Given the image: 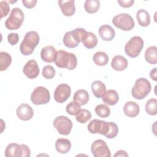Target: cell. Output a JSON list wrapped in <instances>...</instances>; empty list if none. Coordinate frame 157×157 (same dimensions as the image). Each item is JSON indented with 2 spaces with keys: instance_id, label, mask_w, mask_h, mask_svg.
I'll return each mask as SVG.
<instances>
[{
  "instance_id": "6da1fadb",
  "label": "cell",
  "mask_w": 157,
  "mask_h": 157,
  "mask_svg": "<svg viewBox=\"0 0 157 157\" xmlns=\"http://www.w3.org/2000/svg\"><path fill=\"white\" fill-rule=\"evenodd\" d=\"M54 63L59 68L74 70L77 66V59L74 53L60 50L57 51L55 54Z\"/></svg>"
},
{
  "instance_id": "7a4b0ae2",
  "label": "cell",
  "mask_w": 157,
  "mask_h": 157,
  "mask_svg": "<svg viewBox=\"0 0 157 157\" xmlns=\"http://www.w3.org/2000/svg\"><path fill=\"white\" fill-rule=\"evenodd\" d=\"M39 40L40 37L37 32L31 31L26 33L20 45V52L25 56L31 55L39 44Z\"/></svg>"
},
{
  "instance_id": "3957f363",
  "label": "cell",
  "mask_w": 157,
  "mask_h": 157,
  "mask_svg": "<svg viewBox=\"0 0 157 157\" xmlns=\"http://www.w3.org/2000/svg\"><path fill=\"white\" fill-rule=\"evenodd\" d=\"M87 32L83 28H76L74 30L66 32L63 39L64 45L68 48L77 47Z\"/></svg>"
},
{
  "instance_id": "277c9868",
  "label": "cell",
  "mask_w": 157,
  "mask_h": 157,
  "mask_svg": "<svg viewBox=\"0 0 157 157\" xmlns=\"http://www.w3.org/2000/svg\"><path fill=\"white\" fill-rule=\"evenodd\" d=\"M151 86L145 78H139L136 80L135 85L131 90V94L136 99H144L150 92Z\"/></svg>"
},
{
  "instance_id": "5b68a950",
  "label": "cell",
  "mask_w": 157,
  "mask_h": 157,
  "mask_svg": "<svg viewBox=\"0 0 157 157\" xmlns=\"http://www.w3.org/2000/svg\"><path fill=\"white\" fill-rule=\"evenodd\" d=\"M23 20V12L18 7L13 8L9 17L5 21V26L9 30H16L21 27Z\"/></svg>"
},
{
  "instance_id": "8992f818",
  "label": "cell",
  "mask_w": 157,
  "mask_h": 157,
  "mask_svg": "<svg viewBox=\"0 0 157 157\" xmlns=\"http://www.w3.org/2000/svg\"><path fill=\"white\" fill-rule=\"evenodd\" d=\"M144 44V40L140 36H134L125 45L124 52L129 57L136 58L139 55L143 49Z\"/></svg>"
},
{
  "instance_id": "52a82bcc",
  "label": "cell",
  "mask_w": 157,
  "mask_h": 157,
  "mask_svg": "<svg viewBox=\"0 0 157 157\" xmlns=\"http://www.w3.org/2000/svg\"><path fill=\"white\" fill-rule=\"evenodd\" d=\"M30 155V149L25 144L11 143L7 146L5 150L6 157H29Z\"/></svg>"
},
{
  "instance_id": "ba28073f",
  "label": "cell",
  "mask_w": 157,
  "mask_h": 157,
  "mask_svg": "<svg viewBox=\"0 0 157 157\" xmlns=\"http://www.w3.org/2000/svg\"><path fill=\"white\" fill-rule=\"evenodd\" d=\"M112 23L118 28L123 31H131L134 27L132 17L126 13H121L115 15L112 19Z\"/></svg>"
},
{
  "instance_id": "9c48e42d",
  "label": "cell",
  "mask_w": 157,
  "mask_h": 157,
  "mask_svg": "<svg viewBox=\"0 0 157 157\" xmlns=\"http://www.w3.org/2000/svg\"><path fill=\"white\" fill-rule=\"evenodd\" d=\"M50 96L49 91L44 86H37L31 94V101L35 105L45 104L49 102Z\"/></svg>"
},
{
  "instance_id": "30bf717a",
  "label": "cell",
  "mask_w": 157,
  "mask_h": 157,
  "mask_svg": "<svg viewBox=\"0 0 157 157\" xmlns=\"http://www.w3.org/2000/svg\"><path fill=\"white\" fill-rule=\"evenodd\" d=\"M53 126L61 135H68L72 128V121L66 116L60 115L56 117L53 123Z\"/></svg>"
},
{
  "instance_id": "8fae6325",
  "label": "cell",
  "mask_w": 157,
  "mask_h": 157,
  "mask_svg": "<svg viewBox=\"0 0 157 157\" xmlns=\"http://www.w3.org/2000/svg\"><path fill=\"white\" fill-rule=\"evenodd\" d=\"M110 122L94 119L88 124V130L91 134H101L105 137L109 132Z\"/></svg>"
},
{
  "instance_id": "7c38bea8",
  "label": "cell",
  "mask_w": 157,
  "mask_h": 157,
  "mask_svg": "<svg viewBox=\"0 0 157 157\" xmlns=\"http://www.w3.org/2000/svg\"><path fill=\"white\" fill-rule=\"evenodd\" d=\"M91 151L94 157H110L111 153L105 142L101 139L94 140L91 144Z\"/></svg>"
},
{
  "instance_id": "4fadbf2b",
  "label": "cell",
  "mask_w": 157,
  "mask_h": 157,
  "mask_svg": "<svg viewBox=\"0 0 157 157\" xmlns=\"http://www.w3.org/2000/svg\"><path fill=\"white\" fill-rule=\"evenodd\" d=\"M71 93L70 86L66 83L59 85L54 92V99L59 103L64 102L69 97Z\"/></svg>"
},
{
  "instance_id": "5bb4252c",
  "label": "cell",
  "mask_w": 157,
  "mask_h": 157,
  "mask_svg": "<svg viewBox=\"0 0 157 157\" xmlns=\"http://www.w3.org/2000/svg\"><path fill=\"white\" fill-rule=\"evenodd\" d=\"M23 72L24 74L29 79L36 78L40 72V69L36 61L34 59L28 61L23 67Z\"/></svg>"
},
{
  "instance_id": "9a60e30c",
  "label": "cell",
  "mask_w": 157,
  "mask_h": 157,
  "mask_svg": "<svg viewBox=\"0 0 157 157\" xmlns=\"http://www.w3.org/2000/svg\"><path fill=\"white\" fill-rule=\"evenodd\" d=\"M17 115L23 121H28L31 120L34 115L33 108L27 104H21L17 109Z\"/></svg>"
},
{
  "instance_id": "2e32d148",
  "label": "cell",
  "mask_w": 157,
  "mask_h": 157,
  "mask_svg": "<svg viewBox=\"0 0 157 157\" xmlns=\"http://www.w3.org/2000/svg\"><path fill=\"white\" fill-rule=\"evenodd\" d=\"M58 5L63 15L67 17L72 16L75 12L74 0H60L58 2Z\"/></svg>"
},
{
  "instance_id": "e0dca14e",
  "label": "cell",
  "mask_w": 157,
  "mask_h": 157,
  "mask_svg": "<svg viewBox=\"0 0 157 157\" xmlns=\"http://www.w3.org/2000/svg\"><path fill=\"white\" fill-rule=\"evenodd\" d=\"M99 36L105 41H111L115 36V32L113 28L109 25H104L99 28Z\"/></svg>"
},
{
  "instance_id": "ac0fdd59",
  "label": "cell",
  "mask_w": 157,
  "mask_h": 157,
  "mask_svg": "<svg viewBox=\"0 0 157 157\" xmlns=\"http://www.w3.org/2000/svg\"><path fill=\"white\" fill-rule=\"evenodd\" d=\"M123 111L126 116L133 118L139 115L140 107L139 104L136 102L134 101H128L124 104Z\"/></svg>"
},
{
  "instance_id": "d6986e66",
  "label": "cell",
  "mask_w": 157,
  "mask_h": 157,
  "mask_svg": "<svg viewBox=\"0 0 157 157\" xmlns=\"http://www.w3.org/2000/svg\"><path fill=\"white\" fill-rule=\"evenodd\" d=\"M128 65V60L121 55L115 56L111 62L112 67L117 71H121L126 69Z\"/></svg>"
},
{
  "instance_id": "ffe728a7",
  "label": "cell",
  "mask_w": 157,
  "mask_h": 157,
  "mask_svg": "<svg viewBox=\"0 0 157 157\" xmlns=\"http://www.w3.org/2000/svg\"><path fill=\"white\" fill-rule=\"evenodd\" d=\"M56 53V50L53 46H46L42 48L40 52L41 59L46 63H52L54 61Z\"/></svg>"
},
{
  "instance_id": "44dd1931",
  "label": "cell",
  "mask_w": 157,
  "mask_h": 157,
  "mask_svg": "<svg viewBox=\"0 0 157 157\" xmlns=\"http://www.w3.org/2000/svg\"><path fill=\"white\" fill-rule=\"evenodd\" d=\"M102 100L104 103L112 106L118 102L119 96L115 90H108L102 96Z\"/></svg>"
},
{
  "instance_id": "7402d4cb",
  "label": "cell",
  "mask_w": 157,
  "mask_h": 157,
  "mask_svg": "<svg viewBox=\"0 0 157 157\" xmlns=\"http://www.w3.org/2000/svg\"><path fill=\"white\" fill-rule=\"evenodd\" d=\"M55 148L58 153L66 154L71 148V142L67 139L59 138L55 142Z\"/></svg>"
},
{
  "instance_id": "603a6c76",
  "label": "cell",
  "mask_w": 157,
  "mask_h": 157,
  "mask_svg": "<svg viewBox=\"0 0 157 157\" xmlns=\"http://www.w3.org/2000/svg\"><path fill=\"white\" fill-rule=\"evenodd\" d=\"M89 100V94L86 90L80 89L77 90L74 95L73 101L75 102L78 104L81 105H84L86 104Z\"/></svg>"
},
{
  "instance_id": "cb8c5ba5",
  "label": "cell",
  "mask_w": 157,
  "mask_h": 157,
  "mask_svg": "<svg viewBox=\"0 0 157 157\" xmlns=\"http://www.w3.org/2000/svg\"><path fill=\"white\" fill-rule=\"evenodd\" d=\"M136 18L139 25L143 27L148 26L150 23V17L148 12L144 9H140L136 13Z\"/></svg>"
},
{
  "instance_id": "d4e9b609",
  "label": "cell",
  "mask_w": 157,
  "mask_h": 157,
  "mask_svg": "<svg viewBox=\"0 0 157 157\" xmlns=\"http://www.w3.org/2000/svg\"><path fill=\"white\" fill-rule=\"evenodd\" d=\"M91 90L95 97L102 98L106 91L105 84L100 80H96L91 84Z\"/></svg>"
},
{
  "instance_id": "484cf974",
  "label": "cell",
  "mask_w": 157,
  "mask_h": 157,
  "mask_svg": "<svg viewBox=\"0 0 157 157\" xmlns=\"http://www.w3.org/2000/svg\"><path fill=\"white\" fill-rule=\"evenodd\" d=\"M82 42L86 48L91 49L97 45L98 38L94 33L91 32H87L86 34L82 40Z\"/></svg>"
},
{
  "instance_id": "4316f807",
  "label": "cell",
  "mask_w": 157,
  "mask_h": 157,
  "mask_svg": "<svg viewBox=\"0 0 157 157\" xmlns=\"http://www.w3.org/2000/svg\"><path fill=\"white\" fill-rule=\"evenodd\" d=\"M145 59L147 63L151 64L157 63V47L156 46H150L145 52Z\"/></svg>"
},
{
  "instance_id": "83f0119b",
  "label": "cell",
  "mask_w": 157,
  "mask_h": 157,
  "mask_svg": "<svg viewBox=\"0 0 157 157\" xmlns=\"http://www.w3.org/2000/svg\"><path fill=\"white\" fill-rule=\"evenodd\" d=\"M100 7V2L98 0H86L84 3V8L86 12L94 13L97 12Z\"/></svg>"
},
{
  "instance_id": "f1b7e54d",
  "label": "cell",
  "mask_w": 157,
  "mask_h": 157,
  "mask_svg": "<svg viewBox=\"0 0 157 157\" xmlns=\"http://www.w3.org/2000/svg\"><path fill=\"white\" fill-rule=\"evenodd\" d=\"M94 63L99 66H103L106 65L109 61L108 55L103 52H98L94 53L93 57Z\"/></svg>"
},
{
  "instance_id": "f546056e",
  "label": "cell",
  "mask_w": 157,
  "mask_h": 157,
  "mask_svg": "<svg viewBox=\"0 0 157 157\" xmlns=\"http://www.w3.org/2000/svg\"><path fill=\"white\" fill-rule=\"evenodd\" d=\"M12 63V57L7 52H0V70L3 71L6 70Z\"/></svg>"
},
{
  "instance_id": "4dcf8cb0",
  "label": "cell",
  "mask_w": 157,
  "mask_h": 157,
  "mask_svg": "<svg viewBox=\"0 0 157 157\" xmlns=\"http://www.w3.org/2000/svg\"><path fill=\"white\" fill-rule=\"evenodd\" d=\"M145 111L150 115H156L157 113V100L152 98L147 101L145 104Z\"/></svg>"
},
{
  "instance_id": "1f68e13d",
  "label": "cell",
  "mask_w": 157,
  "mask_h": 157,
  "mask_svg": "<svg viewBox=\"0 0 157 157\" xmlns=\"http://www.w3.org/2000/svg\"><path fill=\"white\" fill-rule=\"evenodd\" d=\"M76 120L80 123H85L91 118V113L87 109H81L75 115Z\"/></svg>"
},
{
  "instance_id": "d6a6232c",
  "label": "cell",
  "mask_w": 157,
  "mask_h": 157,
  "mask_svg": "<svg viewBox=\"0 0 157 157\" xmlns=\"http://www.w3.org/2000/svg\"><path fill=\"white\" fill-rule=\"evenodd\" d=\"M95 112L97 115L101 118H107L110 115V110L105 104H99L95 107Z\"/></svg>"
},
{
  "instance_id": "836d02e7",
  "label": "cell",
  "mask_w": 157,
  "mask_h": 157,
  "mask_svg": "<svg viewBox=\"0 0 157 157\" xmlns=\"http://www.w3.org/2000/svg\"><path fill=\"white\" fill-rule=\"evenodd\" d=\"M81 110L80 105L74 101L69 102L66 107V112L71 115H76Z\"/></svg>"
},
{
  "instance_id": "e575fe53",
  "label": "cell",
  "mask_w": 157,
  "mask_h": 157,
  "mask_svg": "<svg viewBox=\"0 0 157 157\" xmlns=\"http://www.w3.org/2000/svg\"><path fill=\"white\" fill-rule=\"evenodd\" d=\"M42 75L46 79H52L55 75V70L51 65H47L42 69Z\"/></svg>"
},
{
  "instance_id": "d590c367",
  "label": "cell",
  "mask_w": 157,
  "mask_h": 157,
  "mask_svg": "<svg viewBox=\"0 0 157 157\" xmlns=\"http://www.w3.org/2000/svg\"><path fill=\"white\" fill-rule=\"evenodd\" d=\"M0 9H1V18H3L4 17H6L10 10V7L9 4L7 3V1H1L0 2Z\"/></svg>"
},
{
  "instance_id": "8d00e7d4",
  "label": "cell",
  "mask_w": 157,
  "mask_h": 157,
  "mask_svg": "<svg viewBox=\"0 0 157 157\" xmlns=\"http://www.w3.org/2000/svg\"><path fill=\"white\" fill-rule=\"evenodd\" d=\"M7 40L10 45H16L19 40L18 34L17 33H10L7 36Z\"/></svg>"
},
{
  "instance_id": "74e56055",
  "label": "cell",
  "mask_w": 157,
  "mask_h": 157,
  "mask_svg": "<svg viewBox=\"0 0 157 157\" xmlns=\"http://www.w3.org/2000/svg\"><path fill=\"white\" fill-rule=\"evenodd\" d=\"M117 2L120 6L124 8H128L131 7L133 5L134 1V0H121V1H117Z\"/></svg>"
},
{
  "instance_id": "f35d334b",
  "label": "cell",
  "mask_w": 157,
  "mask_h": 157,
  "mask_svg": "<svg viewBox=\"0 0 157 157\" xmlns=\"http://www.w3.org/2000/svg\"><path fill=\"white\" fill-rule=\"evenodd\" d=\"M36 0H22L23 6L28 9H31L34 7L37 4Z\"/></svg>"
},
{
  "instance_id": "ab89813d",
  "label": "cell",
  "mask_w": 157,
  "mask_h": 157,
  "mask_svg": "<svg viewBox=\"0 0 157 157\" xmlns=\"http://www.w3.org/2000/svg\"><path fill=\"white\" fill-rule=\"evenodd\" d=\"M156 73H157V68L155 67L153 68L150 72V77L154 80V81H156L157 80V78H156Z\"/></svg>"
},
{
  "instance_id": "60d3db41",
  "label": "cell",
  "mask_w": 157,
  "mask_h": 157,
  "mask_svg": "<svg viewBox=\"0 0 157 157\" xmlns=\"http://www.w3.org/2000/svg\"><path fill=\"white\" fill-rule=\"evenodd\" d=\"M114 156H128V154L124 150H119L114 155Z\"/></svg>"
}]
</instances>
